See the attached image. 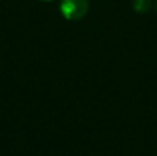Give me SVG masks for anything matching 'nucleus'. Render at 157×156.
Wrapping results in <instances>:
<instances>
[{
    "mask_svg": "<svg viewBox=\"0 0 157 156\" xmlns=\"http://www.w3.org/2000/svg\"><path fill=\"white\" fill-rule=\"evenodd\" d=\"M59 11L67 20H81L89 11V0H61Z\"/></svg>",
    "mask_w": 157,
    "mask_h": 156,
    "instance_id": "1",
    "label": "nucleus"
},
{
    "mask_svg": "<svg viewBox=\"0 0 157 156\" xmlns=\"http://www.w3.org/2000/svg\"><path fill=\"white\" fill-rule=\"evenodd\" d=\"M153 8V0H133V9L136 12L145 14Z\"/></svg>",
    "mask_w": 157,
    "mask_h": 156,
    "instance_id": "2",
    "label": "nucleus"
},
{
    "mask_svg": "<svg viewBox=\"0 0 157 156\" xmlns=\"http://www.w3.org/2000/svg\"><path fill=\"white\" fill-rule=\"evenodd\" d=\"M41 2H52V0H41Z\"/></svg>",
    "mask_w": 157,
    "mask_h": 156,
    "instance_id": "3",
    "label": "nucleus"
},
{
    "mask_svg": "<svg viewBox=\"0 0 157 156\" xmlns=\"http://www.w3.org/2000/svg\"><path fill=\"white\" fill-rule=\"evenodd\" d=\"M156 8H157V3H156Z\"/></svg>",
    "mask_w": 157,
    "mask_h": 156,
    "instance_id": "4",
    "label": "nucleus"
}]
</instances>
